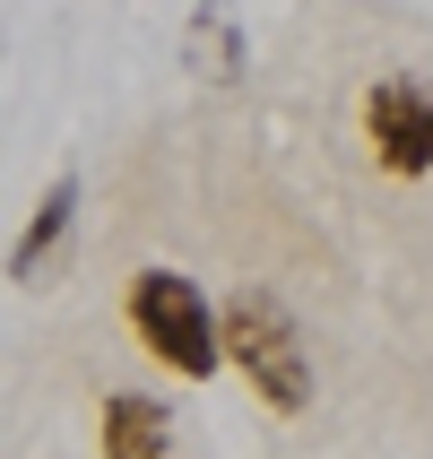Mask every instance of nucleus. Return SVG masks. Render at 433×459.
<instances>
[{"label":"nucleus","mask_w":433,"mask_h":459,"mask_svg":"<svg viewBox=\"0 0 433 459\" xmlns=\"http://www.w3.org/2000/svg\"><path fill=\"white\" fill-rule=\"evenodd\" d=\"M243 61H252L243 18H234L226 0H200V9L182 18V70L200 78V87H234V78H243Z\"/></svg>","instance_id":"5"},{"label":"nucleus","mask_w":433,"mask_h":459,"mask_svg":"<svg viewBox=\"0 0 433 459\" xmlns=\"http://www.w3.org/2000/svg\"><path fill=\"white\" fill-rule=\"evenodd\" d=\"M96 442H104V459H174V408L148 399V390H113Z\"/></svg>","instance_id":"6"},{"label":"nucleus","mask_w":433,"mask_h":459,"mask_svg":"<svg viewBox=\"0 0 433 459\" xmlns=\"http://www.w3.org/2000/svg\"><path fill=\"white\" fill-rule=\"evenodd\" d=\"M217 356L243 373L269 416H304L312 408V347H304V321L269 295V286H234L217 304Z\"/></svg>","instance_id":"1"},{"label":"nucleus","mask_w":433,"mask_h":459,"mask_svg":"<svg viewBox=\"0 0 433 459\" xmlns=\"http://www.w3.org/2000/svg\"><path fill=\"white\" fill-rule=\"evenodd\" d=\"M122 321L165 373H182V382L226 373V356H217V304H208L182 269H139L130 295H122Z\"/></svg>","instance_id":"2"},{"label":"nucleus","mask_w":433,"mask_h":459,"mask_svg":"<svg viewBox=\"0 0 433 459\" xmlns=\"http://www.w3.org/2000/svg\"><path fill=\"white\" fill-rule=\"evenodd\" d=\"M78 200H87V182H78V174H52V191L26 208L18 243H9V278H18V286H35L52 260H61V243H70V226H78Z\"/></svg>","instance_id":"4"},{"label":"nucleus","mask_w":433,"mask_h":459,"mask_svg":"<svg viewBox=\"0 0 433 459\" xmlns=\"http://www.w3.org/2000/svg\"><path fill=\"white\" fill-rule=\"evenodd\" d=\"M364 139H373V165L399 182L433 174V87L425 78H382L364 96Z\"/></svg>","instance_id":"3"}]
</instances>
